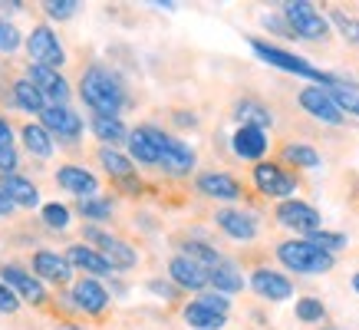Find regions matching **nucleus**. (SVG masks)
I'll list each match as a JSON object with an SVG mask.
<instances>
[{"mask_svg": "<svg viewBox=\"0 0 359 330\" xmlns=\"http://www.w3.org/2000/svg\"><path fill=\"white\" fill-rule=\"evenodd\" d=\"M155 291V294H162V297H172V287L168 284H162V281H152V284H149Z\"/></svg>", "mask_w": 359, "mask_h": 330, "instance_id": "49530a36", "label": "nucleus"}, {"mask_svg": "<svg viewBox=\"0 0 359 330\" xmlns=\"http://www.w3.org/2000/svg\"><path fill=\"white\" fill-rule=\"evenodd\" d=\"M254 182H257V188L264 195L271 198H290L297 192V178L287 176L280 165H271V162H261L254 169Z\"/></svg>", "mask_w": 359, "mask_h": 330, "instance_id": "0eeeda50", "label": "nucleus"}, {"mask_svg": "<svg viewBox=\"0 0 359 330\" xmlns=\"http://www.w3.org/2000/svg\"><path fill=\"white\" fill-rule=\"evenodd\" d=\"M13 169H17V152H13V145H0V176H4V172L11 176Z\"/></svg>", "mask_w": 359, "mask_h": 330, "instance_id": "c03bdc74", "label": "nucleus"}, {"mask_svg": "<svg viewBox=\"0 0 359 330\" xmlns=\"http://www.w3.org/2000/svg\"><path fill=\"white\" fill-rule=\"evenodd\" d=\"M33 271H36L40 277H46V281H56V284L69 281V275H73L69 261L56 251H36V258H33Z\"/></svg>", "mask_w": 359, "mask_h": 330, "instance_id": "6ab92c4d", "label": "nucleus"}, {"mask_svg": "<svg viewBox=\"0 0 359 330\" xmlns=\"http://www.w3.org/2000/svg\"><path fill=\"white\" fill-rule=\"evenodd\" d=\"M283 159L294 165H304V169H316V165H320V152L310 149V145H287V149H283Z\"/></svg>", "mask_w": 359, "mask_h": 330, "instance_id": "72a5a7b5", "label": "nucleus"}, {"mask_svg": "<svg viewBox=\"0 0 359 330\" xmlns=\"http://www.w3.org/2000/svg\"><path fill=\"white\" fill-rule=\"evenodd\" d=\"M205 308H211V310H218V314H228V308H231V301L224 294H201L198 297Z\"/></svg>", "mask_w": 359, "mask_h": 330, "instance_id": "37998d69", "label": "nucleus"}, {"mask_svg": "<svg viewBox=\"0 0 359 330\" xmlns=\"http://www.w3.org/2000/svg\"><path fill=\"white\" fill-rule=\"evenodd\" d=\"M13 209H17V205H13L11 198H7V195H4V192H0V215H11Z\"/></svg>", "mask_w": 359, "mask_h": 330, "instance_id": "a18cd8bd", "label": "nucleus"}, {"mask_svg": "<svg viewBox=\"0 0 359 330\" xmlns=\"http://www.w3.org/2000/svg\"><path fill=\"white\" fill-rule=\"evenodd\" d=\"M17 308H20V297H17L11 287L0 281V314H13Z\"/></svg>", "mask_w": 359, "mask_h": 330, "instance_id": "79ce46f5", "label": "nucleus"}, {"mask_svg": "<svg viewBox=\"0 0 359 330\" xmlns=\"http://www.w3.org/2000/svg\"><path fill=\"white\" fill-rule=\"evenodd\" d=\"M43 221L50 225V228H66V225H69V209L50 202V205H43Z\"/></svg>", "mask_w": 359, "mask_h": 330, "instance_id": "ea45409f", "label": "nucleus"}, {"mask_svg": "<svg viewBox=\"0 0 359 330\" xmlns=\"http://www.w3.org/2000/svg\"><path fill=\"white\" fill-rule=\"evenodd\" d=\"M30 83L43 96L53 99V106H63L66 99H69V83H66L56 70H46V66H30Z\"/></svg>", "mask_w": 359, "mask_h": 330, "instance_id": "4468645a", "label": "nucleus"}, {"mask_svg": "<svg viewBox=\"0 0 359 330\" xmlns=\"http://www.w3.org/2000/svg\"><path fill=\"white\" fill-rule=\"evenodd\" d=\"M168 275H172L175 284L188 287V291H201L205 284H211V271H208V268H201L198 261H191V258H185V254L172 258V264H168Z\"/></svg>", "mask_w": 359, "mask_h": 330, "instance_id": "9b49d317", "label": "nucleus"}, {"mask_svg": "<svg viewBox=\"0 0 359 330\" xmlns=\"http://www.w3.org/2000/svg\"><path fill=\"white\" fill-rule=\"evenodd\" d=\"M27 50H30L33 66H46V70H56L66 60L63 46H60V40H56V33L50 27H33L30 40H27Z\"/></svg>", "mask_w": 359, "mask_h": 330, "instance_id": "423d86ee", "label": "nucleus"}, {"mask_svg": "<svg viewBox=\"0 0 359 330\" xmlns=\"http://www.w3.org/2000/svg\"><path fill=\"white\" fill-rule=\"evenodd\" d=\"M231 145H234V152H238L241 159H261V155L267 152V136H264V129L241 126V129L234 132Z\"/></svg>", "mask_w": 359, "mask_h": 330, "instance_id": "aec40b11", "label": "nucleus"}, {"mask_svg": "<svg viewBox=\"0 0 359 330\" xmlns=\"http://www.w3.org/2000/svg\"><path fill=\"white\" fill-rule=\"evenodd\" d=\"M79 211H83V218L106 221L112 215V205L106 202V198H83V202H79Z\"/></svg>", "mask_w": 359, "mask_h": 330, "instance_id": "f704fd0d", "label": "nucleus"}, {"mask_svg": "<svg viewBox=\"0 0 359 330\" xmlns=\"http://www.w3.org/2000/svg\"><path fill=\"white\" fill-rule=\"evenodd\" d=\"M83 103L96 116H116L126 106V89L116 73H109L106 66H89L83 73Z\"/></svg>", "mask_w": 359, "mask_h": 330, "instance_id": "f257e3e1", "label": "nucleus"}, {"mask_svg": "<svg viewBox=\"0 0 359 330\" xmlns=\"http://www.w3.org/2000/svg\"><path fill=\"white\" fill-rule=\"evenodd\" d=\"M185 320L195 330H221L224 324H228V314H218V310L205 308L201 301H191V304L185 308Z\"/></svg>", "mask_w": 359, "mask_h": 330, "instance_id": "393cba45", "label": "nucleus"}, {"mask_svg": "<svg viewBox=\"0 0 359 330\" xmlns=\"http://www.w3.org/2000/svg\"><path fill=\"white\" fill-rule=\"evenodd\" d=\"M218 225L221 231H228L231 238H238V242H250L254 235H257V221L244 215V211H234V209H224L218 211Z\"/></svg>", "mask_w": 359, "mask_h": 330, "instance_id": "5701e85b", "label": "nucleus"}, {"mask_svg": "<svg viewBox=\"0 0 359 330\" xmlns=\"http://www.w3.org/2000/svg\"><path fill=\"white\" fill-rule=\"evenodd\" d=\"M198 192L208 198H221V202H234L241 195V185L224 172H205L198 178Z\"/></svg>", "mask_w": 359, "mask_h": 330, "instance_id": "a211bd4d", "label": "nucleus"}, {"mask_svg": "<svg viewBox=\"0 0 359 330\" xmlns=\"http://www.w3.org/2000/svg\"><path fill=\"white\" fill-rule=\"evenodd\" d=\"M0 277H4V284H11L13 287V294L23 297V301H30V304H43V284L36 281L33 275H27L23 268H17V264H4L0 268Z\"/></svg>", "mask_w": 359, "mask_h": 330, "instance_id": "9d476101", "label": "nucleus"}, {"mask_svg": "<svg viewBox=\"0 0 359 330\" xmlns=\"http://www.w3.org/2000/svg\"><path fill=\"white\" fill-rule=\"evenodd\" d=\"M353 287H356V294H359V275H356V277H353Z\"/></svg>", "mask_w": 359, "mask_h": 330, "instance_id": "8fccbe9b", "label": "nucleus"}, {"mask_svg": "<svg viewBox=\"0 0 359 330\" xmlns=\"http://www.w3.org/2000/svg\"><path fill=\"white\" fill-rule=\"evenodd\" d=\"M211 284L218 287V294H238L241 287H244V277L234 264L221 261L218 268H211Z\"/></svg>", "mask_w": 359, "mask_h": 330, "instance_id": "bb28decb", "label": "nucleus"}, {"mask_svg": "<svg viewBox=\"0 0 359 330\" xmlns=\"http://www.w3.org/2000/svg\"><path fill=\"white\" fill-rule=\"evenodd\" d=\"M93 132H96L102 143H129V129L122 126L119 116H93Z\"/></svg>", "mask_w": 359, "mask_h": 330, "instance_id": "a878e982", "label": "nucleus"}, {"mask_svg": "<svg viewBox=\"0 0 359 330\" xmlns=\"http://www.w3.org/2000/svg\"><path fill=\"white\" fill-rule=\"evenodd\" d=\"M0 192L11 198L13 205H20V209H33V205L40 202L36 185H33V182H27V178H20V176H4V178H0Z\"/></svg>", "mask_w": 359, "mask_h": 330, "instance_id": "4be33fe9", "label": "nucleus"}, {"mask_svg": "<svg viewBox=\"0 0 359 330\" xmlns=\"http://www.w3.org/2000/svg\"><path fill=\"white\" fill-rule=\"evenodd\" d=\"M330 20L337 23V30L346 37L349 44H359V20H353L349 13H343V11H333L330 13Z\"/></svg>", "mask_w": 359, "mask_h": 330, "instance_id": "e433bc0d", "label": "nucleus"}, {"mask_svg": "<svg viewBox=\"0 0 359 330\" xmlns=\"http://www.w3.org/2000/svg\"><path fill=\"white\" fill-rule=\"evenodd\" d=\"M149 132H152L155 145H158V155H162V169L165 172H172V176H188L191 169H195V152L188 149L182 139H172V136H165L162 129H155V126H149Z\"/></svg>", "mask_w": 359, "mask_h": 330, "instance_id": "39448f33", "label": "nucleus"}, {"mask_svg": "<svg viewBox=\"0 0 359 330\" xmlns=\"http://www.w3.org/2000/svg\"><path fill=\"white\" fill-rule=\"evenodd\" d=\"M300 106L320 122H330V126H339V122H343V112H339V106L333 103V96H330L323 86L300 89Z\"/></svg>", "mask_w": 359, "mask_h": 330, "instance_id": "6e6552de", "label": "nucleus"}, {"mask_svg": "<svg viewBox=\"0 0 359 330\" xmlns=\"http://www.w3.org/2000/svg\"><path fill=\"white\" fill-rule=\"evenodd\" d=\"M306 242H313L316 248H323L327 254L339 251V248H346V238H343V235H337V231H313Z\"/></svg>", "mask_w": 359, "mask_h": 330, "instance_id": "c9c22d12", "label": "nucleus"}, {"mask_svg": "<svg viewBox=\"0 0 359 330\" xmlns=\"http://www.w3.org/2000/svg\"><path fill=\"white\" fill-rule=\"evenodd\" d=\"M129 149H132V155H135L142 165H158V162H162V155H158V145H155V139H152V132H149V126H142V129L129 132Z\"/></svg>", "mask_w": 359, "mask_h": 330, "instance_id": "b1692460", "label": "nucleus"}, {"mask_svg": "<svg viewBox=\"0 0 359 330\" xmlns=\"http://www.w3.org/2000/svg\"><path fill=\"white\" fill-rule=\"evenodd\" d=\"M66 261L76 264V268H83V271H89V275H96V277L112 275V264L106 261V258H102L99 251L86 248V244H73V248L66 251Z\"/></svg>", "mask_w": 359, "mask_h": 330, "instance_id": "412c9836", "label": "nucleus"}, {"mask_svg": "<svg viewBox=\"0 0 359 330\" xmlns=\"http://www.w3.org/2000/svg\"><path fill=\"white\" fill-rule=\"evenodd\" d=\"M56 182H60L66 192L79 195V202H83V198H96V192H99L96 176L86 172V169H79V165H63V169L56 172Z\"/></svg>", "mask_w": 359, "mask_h": 330, "instance_id": "ddd939ff", "label": "nucleus"}, {"mask_svg": "<svg viewBox=\"0 0 359 330\" xmlns=\"http://www.w3.org/2000/svg\"><path fill=\"white\" fill-rule=\"evenodd\" d=\"M43 129L56 132V136H63V139H76L79 132H83V119H79L73 110H66V106H46Z\"/></svg>", "mask_w": 359, "mask_h": 330, "instance_id": "2eb2a0df", "label": "nucleus"}, {"mask_svg": "<svg viewBox=\"0 0 359 330\" xmlns=\"http://www.w3.org/2000/svg\"><path fill=\"white\" fill-rule=\"evenodd\" d=\"M13 99H17V106L27 112H40V116H43V110H46L43 93L33 86L30 79H17V83H13Z\"/></svg>", "mask_w": 359, "mask_h": 330, "instance_id": "cd10ccee", "label": "nucleus"}, {"mask_svg": "<svg viewBox=\"0 0 359 330\" xmlns=\"http://www.w3.org/2000/svg\"><path fill=\"white\" fill-rule=\"evenodd\" d=\"M277 258L290 271H300V275H327L333 268V254L316 248L313 242H283L277 248Z\"/></svg>", "mask_w": 359, "mask_h": 330, "instance_id": "f03ea898", "label": "nucleus"}, {"mask_svg": "<svg viewBox=\"0 0 359 330\" xmlns=\"http://www.w3.org/2000/svg\"><path fill=\"white\" fill-rule=\"evenodd\" d=\"M250 287L261 297H267V301H287V297L294 294V284L283 275H277V271H267V268H257V271H254Z\"/></svg>", "mask_w": 359, "mask_h": 330, "instance_id": "dca6fc26", "label": "nucleus"}, {"mask_svg": "<svg viewBox=\"0 0 359 330\" xmlns=\"http://www.w3.org/2000/svg\"><path fill=\"white\" fill-rule=\"evenodd\" d=\"M327 93L333 96V103L339 106V112H353V116L359 119V93L356 89H349L346 83H339L337 79L333 86H327Z\"/></svg>", "mask_w": 359, "mask_h": 330, "instance_id": "c756f323", "label": "nucleus"}, {"mask_svg": "<svg viewBox=\"0 0 359 330\" xmlns=\"http://www.w3.org/2000/svg\"><path fill=\"white\" fill-rule=\"evenodd\" d=\"M254 53L261 56L264 63H271L277 66V70H287V73H294V77H306V79H313V83H323V89L333 86L337 79L330 77V73H323V70H316L313 63H306L304 56H297V53H287V50H280V46H271V44H261V40H254Z\"/></svg>", "mask_w": 359, "mask_h": 330, "instance_id": "7ed1b4c3", "label": "nucleus"}, {"mask_svg": "<svg viewBox=\"0 0 359 330\" xmlns=\"http://www.w3.org/2000/svg\"><path fill=\"white\" fill-rule=\"evenodd\" d=\"M283 17L290 23L294 37H306V40L327 37V17L316 11L313 4H306V0H290V4H283Z\"/></svg>", "mask_w": 359, "mask_h": 330, "instance_id": "20e7f679", "label": "nucleus"}, {"mask_svg": "<svg viewBox=\"0 0 359 330\" xmlns=\"http://www.w3.org/2000/svg\"><path fill=\"white\" fill-rule=\"evenodd\" d=\"M76 0H46L43 4V11L46 17H53V20H66V17H73L76 13Z\"/></svg>", "mask_w": 359, "mask_h": 330, "instance_id": "58836bf2", "label": "nucleus"}, {"mask_svg": "<svg viewBox=\"0 0 359 330\" xmlns=\"http://www.w3.org/2000/svg\"><path fill=\"white\" fill-rule=\"evenodd\" d=\"M86 235L99 242V254H102L112 268H132V264H135V251H132L122 238H109V235H102V231H96V228H89Z\"/></svg>", "mask_w": 359, "mask_h": 330, "instance_id": "f3484780", "label": "nucleus"}, {"mask_svg": "<svg viewBox=\"0 0 359 330\" xmlns=\"http://www.w3.org/2000/svg\"><path fill=\"white\" fill-rule=\"evenodd\" d=\"M56 330H79V327H73V324H60Z\"/></svg>", "mask_w": 359, "mask_h": 330, "instance_id": "09e8293b", "label": "nucleus"}, {"mask_svg": "<svg viewBox=\"0 0 359 330\" xmlns=\"http://www.w3.org/2000/svg\"><path fill=\"white\" fill-rule=\"evenodd\" d=\"M0 145H11V126L0 119Z\"/></svg>", "mask_w": 359, "mask_h": 330, "instance_id": "de8ad7c7", "label": "nucleus"}, {"mask_svg": "<svg viewBox=\"0 0 359 330\" xmlns=\"http://www.w3.org/2000/svg\"><path fill=\"white\" fill-rule=\"evenodd\" d=\"M238 119H244V126H254V129H267V126L273 122V116L264 110L261 103H241Z\"/></svg>", "mask_w": 359, "mask_h": 330, "instance_id": "7c9ffc66", "label": "nucleus"}, {"mask_svg": "<svg viewBox=\"0 0 359 330\" xmlns=\"http://www.w3.org/2000/svg\"><path fill=\"white\" fill-rule=\"evenodd\" d=\"M185 258H191V261H198L201 268H218L221 264V258H218V251L215 248H208V244H201V242H188L185 244Z\"/></svg>", "mask_w": 359, "mask_h": 330, "instance_id": "2f4dec72", "label": "nucleus"}, {"mask_svg": "<svg viewBox=\"0 0 359 330\" xmlns=\"http://www.w3.org/2000/svg\"><path fill=\"white\" fill-rule=\"evenodd\" d=\"M323 304L316 301V297H300V304H297V317L306 320V324H316V320H323Z\"/></svg>", "mask_w": 359, "mask_h": 330, "instance_id": "4c0bfd02", "label": "nucleus"}, {"mask_svg": "<svg viewBox=\"0 0 359 330\" xmlns=\"http://www.w3.org/2000/svg\"><path fill=\"white\" fill-rule=\"evenodd\" d=\"M277 221L280 225H287V228L294 231H320V211L313 209V205H306V202H283L280 209H277Z\"/></svg>", "mask_w": 359, "mask_h": 330, "instance_id": "1a4fd4ad", "label": "nucleus"}, {"mask_svg": "<svg viewBox=\"0 0 359 330\" xmlns=\"http://www.w3.org/2000/svg\"><path fill=\"white\" fill-rule=\"evenodd\" d=\"M99 162L106 165V172H112V176H132V162L126 159V155H119L116 149H99Z\"/></svg>", "mask_w": 359, "mask_h": 330, "instance_id": "473e14b6", "label": "nucleus"}, {"mask_svg": "<svg viewBox=\"0 0 359 330\" xmlns=\"http://www.w3.org/2000/svg\"><path fill=\"white\" fill-rule=\"evenodd\" d=\"M23 143H27V149H30L33 155H40V159H46V155L53 152L50 132H46L43 126H36V122H27V126H23Z\"/></svg>", "mask_w": 359, "mask_h": 330, "instance_id": "c85d7f7f", "label": "nucleus"}, {"mask_svg": "<svg viewBox=\"0 0 359 330\" xmlns=\"http://www.w3.org/2000/svg\"><path fill=\"white\" fill-rule=\"evenodd\" d=\"M73 304L79 310H86V314H102L106 304H109V291L93 277H83V281L73 284Z\"/></svg>", "mask_w": 359, "mask_h": 330, "instance_id": "f8f14e48", "label": "nucleus"}, {"mask_svg": "<svg viewBox=\"0 0 359 330\" xmlns=\"http://www.w3.org/2000/svg\"><path fill=\"white\" fill-rule=\"evenodd\" d=\"M17 46H20V30L13 23L0 20V53H13Z\"/></svg>", "mask_w": 359, "mask_h": 330, "instance_id": "a19ab883", "label": "nucleus"}]
</instances>
